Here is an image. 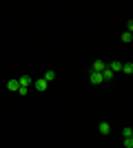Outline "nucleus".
<instances>
[{"mask_svg":"<svg viewBox=\"0 0 133 148\" xmlns=\"http://www.w3.org/2000/svg\"><path fill=\"white\" fill-rule=\"evenodd\" d=\"M18 84L20 88H29L33 84V77H29V75H22V77H18Z\"/></svg>","mask_w":133,"mask_h":148,"instance_id":"nucleus-1","label":"nucleus"},{"mask_svg":"<svg viewBox=\"0 0 133 148\" xmlns=\"http://www.w3.org/2000/svg\"><path fill=\"white\" fill-rule=\"evenodd\" d=\"M47 86H49V84H47V82H44L42 77H38V80H33V88H36V91H38V93L47 91Z\"/></svg>","mask_w":133,"mask_h":148,"instance_id":"nucleus-2","label":"nucleus"},{"mask_svg":"<svg viewBox=\"0 0 133 148\" xmlns=\"http://www.w3.org/2000/svg\"><path fill=\"white\" fill-rule=\"evenodd\" d=\"M18 88H20V84H18V77H13V80H9V82H7V91L18 93Z\"/></svg>","mask_w":133,"mask_h":148,"instance_id":"nucleus-3","label":"nucleus"},{"mask_svg":"<svg viewBox=\"0 0 133 148\" xmlns=\"http://www.w3.org/2000/svg\"><path fill=\"white\" fill-rule=\"evenodd\" d=\"M113 77H115V73H113V71H111L109 66L104 69V71H102V82H111Z\"/></svg>","mask_w":133,"mask_h":148,"instance_id":"nucleus-4","label":"nucleus"},{"mask_svg":"<svg viewBox=\"0 0 133 148\" xmlns=\"http://www.w3.org/2000/svg\"><path fill=\"white\" fill-rule=\"evenodd\" d=\"M104 69H107V64H104V62H102V60H95V62H93V66H91V71H95V73H102Z\"/></svg>","mask_w":133,"mask_h":148,"instance_id":"nucleus-5","label":"nucleus"},{"mask_svg":"<svg viewBox=\"0 0 133 148\" xmlns=\"http://www.w3.org/2000/svg\"><path fill=\"white\" fill-rule=\"evenodd\" d=\"M89 80H91V84H102V73L91 71V73H89Z\"/></svg>","mask_w":133,"mask_h":148,"instance_id":"nucleus-6","label":"nucleus"},{"mask_svg":"<svg viewBox=\"0 0 133 148\" xmlns=\"http://www.w3.org/2000/svg\"><path fill=\"white\" fill-rule=\"evenodd\" d=\"M98 130H100L102 135H109V133H111V124H109V122H100V126H98Z\"/></svg>","mask_w":133,"mask_h":148,"instance_id":"nucleus-7","label":"nucleus"},{"mask_svg":"<svg viewBox=\"0 0 133 148\" xmlns=\"http://www.w3.org/2000/svg\"><path fill=\"white\" fill-rule=\"evenodd\" d=\"M109 69H111V71H113V73H120V71H122V62L113 60V62H111V64H109Z\"/></svg>","mask_w":133,"mask_h":148,"instance_id":"nucleus-8","label":"nucleus"},{"mask_svg":"<svg viewBox=\"0 0 133 148\" xmlns=\"http://www.w3.org/2000/svg\"><path fill=\"white\" fill-rule=\"evenodd\" d=\"M44 82H47V84H49V82H53L56 80V71H47V73H44V77H42Z\"/></svg>","mask_w":133,"mask_h":148,"instance_id":"nucleus-9","label":"nucleus"},{"mask_svg":"<svg viewBox=\"0 0 133 148\" xmlns=\"http://www.w3.org/2000/svg\"><path fill=\"white\" fill-rule=\"evenodd\" d=\"M122 73L131 75L133 73V62H127V64H122Z\"/></svg>","mask_w":133,"mask_h":148,"instance_id":"nucleus-10","label":"nucleus"},{"mask_svg":"<svg viewBox=\"0 0 133 148\" xmlns=\"http://www.w3.org/2000/svg\"><path fill=\"white\" fill-rule=\"evenodd\" d=\"M129 137H133V128H131V126L122 128V139H129Z\"/></svg>","mask_w":133,"mask_h":148,"instance_id":"nucleus-11","label":"nucleus"},{"mask_svg":"<svg viewBox=\"0 0 133 148\" xmlns=\"http://www.w3.org/2000/svg\"><path fill=\"white\" fill-rule=\"evenodd\" d=\"M122 42H131V40H133V33H129V31H124V33H122Z\"/></svg>","mask_w":133,"mask_h":148,"instance_id":"nucleus-12","label":"nucleus"},{"mask_svg":"<svg viewBox=\"0 0 133 148\" xmlns=\"http://www.w3.org/2000/svg\"><path fill=\"white\" fill-rule=\"evenodd\" d=\"M122 146H124V148H133V137H129V139H122Z\"/></svg>","mask_w":133,"mask_h":148,"instance_id":"nucleus-13","label":"nucleus"}]
</instances>
